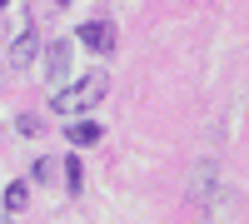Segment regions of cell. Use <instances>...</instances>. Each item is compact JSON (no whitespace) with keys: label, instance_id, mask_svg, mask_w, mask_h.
<instances>
[{"label":"cell","instance_id":"obj_5","mask_svg":"<svg viewBox=\"0 0 249 224\" xmlns=\"http://www.w3.org/2000/svg\"><path fill=\"white\" fill-rule=\"evenodd\" d=\"M30 60H35V40H30V35H20L15 45H10V65H30Z\"/></svg>","mask_w":249,"mask_h":224},{"label":"cell","instance_id":"obj_3","mask_svg":"<svg viewBox=\"0 0 249 224\" xmlns=\"http://www.w3.org/2000/svg\"><path fill=\"white\" fill-rule=\"evenodd\" d=\"M65 65H70V45H65V40H55V45L45 50V80H50V85L65 75Z\"/></svg>","mask_w":249,"mask_h":224},{"label":"cell","instance_id":"obj_1","mask_svg":"<svg viewBox=\"0 0 249 224\" xmlns=\"http://www.w3.org/2000/svg\"><path fill=\"white\" fill-rule=\"evenodd\" d=\"M100 95H105V75H85L80 85H70V90H60L55 95V110L60 115H80V110H90V105H100Z\"/></svg>","mask_w":249,"mask_h":224},{"label":"cell","instance_id":"obj_7","mask_svg":"<svg viewBox=\"0 0 249 224\" xmlns=\"http://www.w3.org/2000/svg\"><path fill=\"white\" fill-rule=\"evenodd\" d=\"M65 174H70V179H65V185H70L75 194H80V190H85V174H80V159H70V165H65Z\"/></svg>","mask_w":249,"mask_h":224},{"label":"cell","instance_id":"obj_2","mask_svg":"<svg viewBox=\"0 0 249 224\" xmlns=\"http://www.w3.org/2000/svg\"><path fill=\"white\" fill-rule=\"evenodd\" d=\"M80 40H85L90 50L110 55L115 50V25H110V20H85V25H80Z\"/></svg>","mask_w":249,"mask_h":224},{"label":"cell","instance_id":"obj_4","mask_svg":"<svg viewBox=\"0 0 249 224\" xmlns=\"http://www.w3.org/2000/svg\"><path fill=\"white\" fill-rule=\"evenodd\" d=\"M65 139H70V145H95V139H100V125L80 120V125H70V130H65Z\"/></svg>","mask_w":249,"mask_h":224},{"label":"cell","instance_id":"obj_6","mask_svg":"<svg viewBox=\"0 0 249 224\" xmlns=\"http://www.w3.org/2000/svg\"><path fill=\"white\" fill-rule=\"evenodd\" d=\"M25 199H30V190H25V185H10V190H5V209H20Z\"/></svg>","mask_w":249,"mask_h":224}]
</instances>
